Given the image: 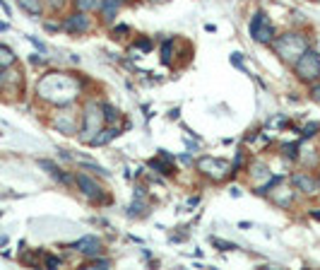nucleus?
I'll use <instances>...</instances> for the list:
<instances>
[{
	"instance_id": "obj_1",
	"label": "nucleus",
	"mask_w": 320,
	"mask_h": 270,
	"mask_svg": "<svg viewBox=\"0 0 320 270\" xmlns=\"http://www.w3.org/2000/svg\"><path fill=\"white\" fill-rule=\"evenodd\" d=\"M82 92V82L75 75L65 73H51L39 82V94L53 104H70Z\"/></svg>"
},
{
	"instance_id": "obj_2",
	"label": "nucleus",
	"mask_w": 320,
	"mask_h": 270,
	"mask_svg": "<svg viewBox=\"0 0 320 270\" xmlns=\"http://www.w3.org/2000/svg\"><path fill=\"white\" fill-rule=\"evenodd\" d=\"M274 49H277V53L284 60H298L308 51V44H306V39L298 36V34H284V36L277 39Z\"/></svg>"
},
{
	"instance_id": "obj_3",
	"label": "nucleus",
	"mask_w": 320,
	"mask_h": 270,
	"mask_svg": "<svg viewBox=\"0 0 320 270\" xmlns=\"http://www.w3.org/2000/svg\"><path fill=\"white\" fill-rule=\"evenodd\" d=\"M101 121H104V111L99 104H87L85 109V123H82V143H91V138L101 130Z\"/></svg>"
},
{
	"instance_id": "obj_4",
	"label": "nucleus",
	"mask_w": 320,
	"mask_h": 270,
	"mask_svg": "<svg viewBox=\"0 0 320 270\" xmlns=\"http://www.w3.org/2000/svg\"><path fill=\"white\" fill-rule=\"evenodd\" d=\"M198 169H203V174H207L209 179H214V181H222L231 174L229 162L217 159V157H203V159L198 162Z\"/></svg>"
},
{
	"instance_id": "obj_5",
	"label": "nucleus",
	"mask_w": 320,
	"mask_h": 270,
	"mask_svg": "<svg viewBox=\"0 0 320 270\" xmlns=\"http://www.w3.org/2000/svg\"><path fill=\"white\" fill-rule=\"evenodd\" d=\"M296 73L301 80H316L320 77V58L313 51H306L301 58L296 60Z\"/></svg>"
},
{
	"instance_id": "obj_6",
	"label": "nucleus",
	"mask_w": 320,
	"mask_h": 270,
	"mask_svg": "<svg viewBox=\"0 0 320 270\" xmlns=\"http://www.w3.org/2000/svg\"><path fill=\"white\" fill-rule=\"evenodd\" d=\"M251 36L260 44H270L274 39V27L270 25L267 15L265 12H258L253 20H251Z\"/></svg>"
},
{
	"instance_id": "obj_7",
	"label": "nucleus",
	"mask_w": 320,
	"mask_h": 270,
	"mask_svg": "<svg viewBox=\"0 0 320 270\" xmlns=\"http://www.w3.org/2000/svg\"><path fill=\"white\" fill-rule=\"evenodd\" d=\"M77 186H80V191L87 196L89 200H101V198H104L99 183H96L94 179H89L87 174H80V176H77Z\"/></svg>"
},
{
	"instance_id": "obj_8",
	"label": "nucleus",
	"mask_w": 320,
	"mask_h": 270,
	"mask_svg": "<svg viewBox=\"0 0 320 270\" xmlns=\"http://www.w3.org/2000/svg\"><path fill=\"white\" fill-rule=\"evenodd\" d=\"M72 248H77L80 253L94 258V256L101 253V239H96V237H85V239H80L77 244H72Z\"/></svg>"
},
{
	"instance_id": "obj_9",
	"label": "nucleus",
	"mask_w": 320,
	"mask_h": 270,
	"mask_svg": "<svg viewBox=\"0 0 320 270\" xmlns=\"http://www.w3.org/2000/svg\"><path fill=\"white\" fill-rule=\"evenodd\" d=\"M65 29L70 31V34H85L89 29V17L85 12H77V15L68 17L65 20Z\"/></svg>"
},
{
	"instance_id": "obj_10",
	"label": "nucleus",
	"mask_w": 320,
	"mask_h": 270,
	"mask_svg": "<svg viewBox=\"0 0 320 270\" xmlns=\"http://www.w3.org/2000/svg\"><path fill=\"white\" fill-rule=\"evenodd\" d=\"M291 183H294L296 188H301L303 193H316V188H318V183L311 179L308 174H303V172H296V174L291 176Z\"/></svg>"
},
{
	"instance_id": "obj_11",
	"label": "nucleus",
	"mask_w": 320,
	"mask_h": 270,
	"mask_svg": "<svg viewBox=\"0 0 320 270\" xmlns=\"http://www.w3.org/2000/svg\"><path fill=\"white\" fill-rule=\"evenodd\" d=\"M118 135V128L116 125H111V128H101L94 138H91V145H106V143H111L114 138Z\"/></svg>"
},
{
	"instance_id": "obj_12",
	"label": "nucleus",
	"mask_w": 320,
	"mask_h": 270,
	"mask_svg": "<svg viewBox=\"0 0 320 270\" xmlns=\"http://www.w3.org/2000/svg\"><path fill=\"white\" fill-rule=\"evenodd\" d=\"M41 167H44V169H46L48 174H53V176H56V179H58V181H63V183H68V186L72 183V176H68V174H63V172H60V169H58V167H56V164H53V162H41Z\"/></svg>"
},
{
	"instance_id": "obj_13",
	"label": "nucleus",
	"mask_w": 320,
	"mask_h": 270,
	"mask_svg": "<svg viewBox=\"0 0 320 270\" xmlns=\"http://www.w3.org/2000/svg\"><path fill=\"white\" fill-rule=\"evenodd\" d=\"M53 125L58 128L60 133H65V135H72V130H75V123H72V116H70V114H65V116L56 119Z\"/></svg>"
},
{
	"instance_id": "obj_14",
	"label": "nucleus",
	"mask_w": 320,
	"mask_h": 270,
	"mask_svg": "<svg viewBox=\"0 0 320 270\" xmlns=\"http://www.w3.org/2000/svg\"><path fill=\"white\" fill-rule=\"evenodd\" d=\"M118 5H120L118 0H101V12H104L106 20H114V17H116Z\"/></svg>"
},
{
	"instance_id": "obj_15",
	"label": "nucleus",
	"mask_w": 320,
	"mask_h": 270,
	"mask_svg": "<svg viewBox=\"0 0 320 270\" xmlns=\"http://www.w3.org/2000/svg\"><path fill=\"white\" fill-rule=\"evenodd\" d=\"M20 5H22V10L29 12V15H39V12H41V2H39V0H20Z\"/></svg>"
},
{
	"instance_id": "obj_16",
	"label": "nucleus",
	"mask_w": 320,
	"mask_h": 270,
	"mask_svg": "<svg viewBox=\"0 0 320 270\" xmlns=\"http://www.w3.org/2000/svg\"><path fill=\"white\" fill-rule=\"evenodd\" d=\"M145 208H147V205L142 203V198H135V203L128 208V215H130V217H140V215L145 212Z\"/></svg>"
},
{
	"instance_id": "obj_17",
	"label": "nucleus",
	"mask_w": 320,
	"mask_h": 270,
	"mask_svg": "<svg viewBox=\"0 0 320 270\" xmlns=\"http://www.w3.org/2000/svg\"><path fill=\"white\" fill-rule=\"evenodd\" d=\"M101 111H104V121H109V123H116V121H118L116 106H111V104H104V106H101Z\"/></svg>"
},
{
	"instance_id": "obj_18",
	"label": "nucleus",
	"mask_w": 320,
	"mask_h": 270,
	"mask_svg": "<svg viewBox=\"0 0 320 270\" xmlns=\"http://www.w3.org/2000/svg\"><path fill=\"white\" fill-rule=\"evenodd\" d=\"M171 58H174V41L169 39V41L164 44V49H161V60H164V63H171Z\"/></svg>"
},
{
	"instance_id": "obj_19",
	"label": "nucleus",
	"mask_w": 320,
	"mask_h": 270,
	"mask_svg": "<svg viewBox=\"0 0 320 270\" xmlns=\"http://www.w3.org/2000/svg\"><path fill=\"white\" fill-rule=\"evenodd\" d=\"M15 60V56H12V51L7 49V46H0V65L5 68V65H10Z\"/></svg>"
},
{
	"instance_id": "obj_20",
	"label": "nucleus",
	"mask_w": 320,
	"mask_h": 270,
	"mask_svg": "<svg viewBox=\"0 0 320 270\" xmlns=\"http://www.w3.org/2000/svg\"><path fill=\"white\" fill-rule=\"evenodd\" d=\"M318 130H320V123H308V125L301 130V138H303V140H308V138H313Z\"/></svg>"
},
{
	"instance_id": "obj_21",
	"label": "nucleus",
	"mask_w": 320,
	"mask_h": 270,
	"mask_svg": "<svg viewBox=\"0 0 320 270\" xmlns=\"http://www.w3.org/2000/svg\"><path fill=\"white\" fill-rule=\"evenodd\" d=\"M77 7L85 12V10H96L101 7V0H77Z\"/></svg>"
},
{
	"instance_id": "obj_22",
	"label": "nucleus",
	"mask_w": 320,
	"mask_h": 270,
	"mask_svg": "<svg viewBox=\"0 0 320 270\" xmlns=\"http://www.w3.org/2000/svg\"><path fill=\"white\" fill-rule=\"evenodd\" d=\"M89 268H111V261H104V258H89Z\"/></svg>"
},
{
	"instance_id": "obj_23",
	"label": "nucleus",
	"mask_w": 320,
	"mask_h": 270,
	"mask_svg": "<svg viewBox=\"0 0 320 270\" xmlns=\"http://www.w3.org/2000/svg\"><path fill=\"white\" fill-rule=\"evenodd\" d=\"M82 164H85V167H87V169H91V172H96V174H99V176H106V174H109V172H106V169H104V167H99V164H94V162H87V159H85V162H82Z\"/></svg>"
},
{
	"instance_id": "obj_24",
	"label": "nucleus",
	"mask_w": 320,
	"mask_h": 270,
	"mask_svg": "<svg viewBox=\"0 0 320 270\" xmlns=\"http://www.w3.org/2000/svg\"><path fill=\"white\" fill-rule=\"evenodd\" d=\"M284 154H287L289 159H296V154H298V143H291V145H284Z\"/></svg>"
},
{
	"instance_id": "obj_25",
	"label": "nucleus",
	"mask_w": 320,
	"mask_h": 270,
	"mask_svg": "<svg viewBox=\"0 0 320 270\" xmlns=\"http://www.w3.org/2000/svg\"><path fill=\"white\" fill-rule=\"evenodd\" d=\"M128 25H120V27H116V29H114V36H116V39H120V34H128Z\"/></svg>"
},
{
	"instance_id": "obj_26",
	"label": "nucleus",
	"mask_w": 320,
	"mask_h": 270,
	"mask_svg": "<svg viewBox=\"0 0 320 270\" xmlns=\"http://www.w3.org/2000/svg\"><path fill=\"white\" fill-rule=\"evenodd\" d=\"M214 244H217L219 248H224V251H231V248H236V246H233V244H229V241H217V239H214Z\"/></svg>"
},
{
	"instance_id": "obj_27",
	"label": "nucleus",
	"mask_w": 320,
	"mask_h": 270,
	"mask_svg": "<svg viewBox=\"0 0 320 270\" xmlns=\"http://www.w3.org/2000/svg\"><path fill=\"white\" fill-rule=\"evenodd\" d=\"M137 46H140L142 51H149V49H152V41H149V39H140V41H137Z\"/></svg>"
},
{
	"instance_id": "obj_28",
	"label": "nucleus",
	"mask_w": 320,
	"mask_h": 270,
	"mask_svg": "<svg viewBox=\"0 0 320 270\" xmlns=\"http://www.w3.org/2000/svg\"><path fill=\"white\" fill-rule=\"evenodd\" d=\"M29 39H31V44H34V46H36L39 51H46V46H44V44H41L39 39H34V36H29Z\"/></svg>"
},
{
	"instance_id": "obj_29",
	"label": "nucleus",
	"mask_w": 320,
	"mask_h": 270,
	"mask_svg": "<svg viewBox=\"0 0 320 270\" xmlns=\"http://www.w3.org/2000/svg\"><path fill=\"white\" fill-rule=\"evenodd\" d=\"M311 94H313V99H316V101L320 104V85H316V87L311 90Z\"/></svg>"
},
{
	"instance_id": "obj_30",
	"label": "nucleus",
	"mask_w": 320,
	"mask_h": 270,
	"mask_svg": "<svg viewBox=\"0 0 320 270\" xmlns=\"http://www.w3.org/2000/svg\"><path fill=\"white\" fill-rule=\"evenodd\" d=\"M58 263H60L58 258H48V261H46V266H48V268H56Z\"/></svg>"
},
{
	"instance_id": "obj_31",
	"label": "nucleus",
	"mask_w": 320,
	"mask_h": 270,
	"mask_svg": "<svg viewBox=\"0 0 320 270\" xmlns=\"http://www.w3.org/2000/svg\"><path fill=\"white\" fill-rule=\"evenodd\" d=\"M318 186H320V179H318Z\"/></svg>"
}]
</instances>
